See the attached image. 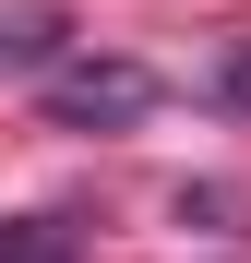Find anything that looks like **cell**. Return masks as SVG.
I'll return each instance as SVG.
<instances>
[{
    "instance_id": "1",
    "label": "cell",
    "mask_w": 251,
    "mask_h": 263,
    "mask_svg": "<svg viewBox=\"0 0 251 263\" xmlns=\"http://www.w3.org/2000/svg\"><path fill=\"white\" fill-rule=\"evenodd\" d=\"M144 108H156V72H144V60H120V48H108V60H96V48L48 60V120H60V132H132Z\"/></svg>"
},
{
    "instance_id": "2",
    "label": "cell",
    "mask_w": 251,
    "mask_h": 263,
    "mask_svg": "<svg viewBox=\"0 0 251 263\" xmlns=\"http://www.w3.org/2000/svg\"><path fill=\"white\" fill-rule=\"evenodd\" d=\"M60 60V12H12L0 24V72H48Z\"/></svg>"
},
{
    "instance_id": "3",
    "label": "cell",
    "mask_w": 251,
    "mask_h": 263,
    "mask_svg": "<svg viewBox=\"0 0 251 263\" xmlns=\"http://www.w3.org/2000/svg\"><path fill=\"white\" fill-rule=\"evenodd\" d=\"M0 263H72V228L60 215H12L0 228Z\"/></svg>"
},
{
    "instance_id": "4",
    "label": "cell",
    "mask_w": 251,
    "mask_h": 263,
    "mask_svg": "<svg viewBox=\"0 0 251 263\" xmlns=\"http://www.w3.org/2000/svg\"><path fill=\"white\" fill-rule=\"evenodd\" d=\"M216 84H227V108H251V36H239V48L216 60Z\"/></svg>"
}]
</instances>
